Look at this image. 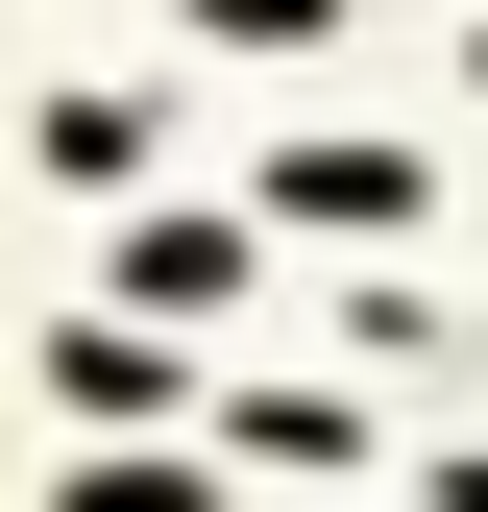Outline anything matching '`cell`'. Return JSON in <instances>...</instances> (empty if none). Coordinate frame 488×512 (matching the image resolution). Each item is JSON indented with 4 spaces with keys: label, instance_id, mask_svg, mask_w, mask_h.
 I'll list each match as a JSON object with an SVG mask.
<instances>
[{
    "label": "cell",
    "instance_id": "6da1fadb",
    "mask_svg": "<svg viewBox=\"0 0 488 512\" xmlns=\"http://www.w3.org/2000/svg\"><path fill=\"white\" fill-rule=\"evenodd\" d=\"M196 25H220V49H318L342 0H196Z\"/></svg>",
    "mask_w": 488,
    "mask_h": 512
}]
</instances>
